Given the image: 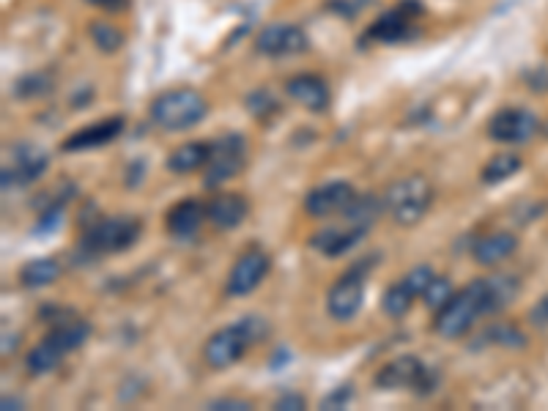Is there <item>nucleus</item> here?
<instances>
[{
	"mask_svg": "<svg viewBox=\"0 0 548 411\" xmlns=\"http://www.w3.org/2000/svg\"><path fill=\"white\" fill-rule=\"evenodd\" d=\"M286 94L297 105H302L305 110H310V113H324L330 107V102H332V91H330L327 80L319 77V75H310V72L294 75L286 83Z\"/></svg>",
	"mask_w": 548,
	"mask_h": 411,
	"instance_id": "nucleus-15",
	"label": "nucleus"
},
{
	"mask_svg": "<svg viewBox=\"0 0 548 411\" xmlns=\"http://www.w3.org/2000/svg\"><path fill=\"white\" fill-rule=\"evenodd\" d=\"M529 321H532L534 326H548V294H545V296L532 307Z\"/></svg>",
	"mask_w": 548,
	"mask_h": 411,
	"instance_id": "nucleus-35",
	"label": "nucleus"
},
{
	"mask_svg": "<svg viewBox=\"0 0 548 411\" xmlns=\"http://www.w3.org/2000/svg\"><path fill=\"white\" fill-rule=\"evenodd\" d=\"M124 132V118H105V121H96V124H88L86 129L69 135L64 143H61V151L64 154H77V151H91V148H102L107 143H113L118 135Z\"/></svg>",
	"mask_w": 548,
	"mask_h": 411,
	"instance_id": "nucleus-16",
	"label": "nucleus"
},
{
	"mask_svg": "<svg viewBox=\"0 0 548 411\" xmlns=\"http://www.w3.org/2000/svg\"><path fill=\"white\" fill-rule=\"evenodd\" d=\"M480 316H491V302H488V286H485V277L480 280H472L469 286H463L458 294L450 296V302L436 310V318H433V332L447 337V340H455V337H463Z\"/></svg>",
	"mask_w": 548,
	"mask_h": 411,
	"instance_id": "nucleus-1",
	"label": "nucleus"
},
{
	"mask_svg": "<svg viewBox=\"0 0 548 411\" xmlns=\"http://www.w3.org/2000/svg\"><path fill=\"white\" fill-rule=\"evenodd\" d=\"M252 47L263 58H289V55H302L310 47V39L299 25L271 23V25L258 31Z\"/></svg>",
	"mask_w": 548,
	"mask_h": 411,
	"instance_id": "nucleus-9",
	"label": "nucleus"
},
{
	"mask_svg": "<svg viewBox=\"0 0 548 411\" xmlns=\"http://www.w3.org/2000/svg\"><path fill=\"white\" fill-rule=\"evenodd\" d=\"M545 132H548V126H545Z\"/></svg>",
	"mask_w": 548,
	"mask_h": 411,
	"instance_id": "nucleus-38",
	"label": "nucleus"
},
{
	"mask_svg": "<svg viewBox=\"0 0 548 411\" xmlns=\"http://www.w3.org/2000/svg\"><path fill=\"white\" fill-rule=\"evenodd\" d=\"M47 170V154H42L36 145H17L12 162L4 167V189H20L34 181H39Z\"/></svg>",
	"mask_w": 548,
	"mask_h": 411,
	"instance_id": "nucleus-14",
	"label": "nucleus"
},
{
	"mask_svg": "<svg viewBox=\"0 0 548 411\" xmlns=\"http://www.w3.org/2000/svg\"><path fill=\"white\" fill-rule=\"evenodd\" d=\"M373 384L387 392L414 389L420 395H428V392H433L436 373L417 356H398V359L387 362L384 367H379V373L373 376Z\"/></svg>",
	"mask_w": 548,
	"mask_h": 411,
	"instance_id": "nucleus-6",
	"label": "nucleus"
},
{
	"mask_svg": "<svg viewBox=\"0 0 548 411\" xmlns=\"http://www.w3.org/2000/svg\"><path fill=\"white\" fill-rule=\"evenodd\" d=\"M357 189L349 181H327L308 192L305 197V212L316 220H327L335 215H346L349 206L354 203Z\"/></svg>",
	"mask_w": 548,
	"mask_h": 411,
	"instance_id": "nucleus-12",
	"label": "nucleus"
},
{
	"mask_svg": "<svg viewBox=\"0 0 548 411\" xmlns=\"http://www.w3.org/2000/svg\"><path fill=\"white\" fill-rule=\"evenodd\" d=\"M206 217V206L195 197H187V200H178L176 206H170V212L165 217V228L173 239H192L200 226H203Z\"/></svg>",
	"mask_w": 548,
	"mask_h": 411,
	"instance_id": "nucleus-18",
	"label": "nucleus"
},
{
	"mask_svg": "<svg viewBox=\"0 0 548 411\" xmlns=\"http://www.w3.org/2000/svg\"><path fill=\"white\" fill-rule=\"evenodd\" d=\"M247 107H249L252 115L266 118V113H274V110H278V99H274L271 94H266V91H255V94L247 96Z\"/></svg>",
	"mask_w": 548,
	"mask_h": 411,
	"instance_id": "nucleus-29",
	"label": "nucleus"
},
{
	"mask_svg": "<svg viewBox=\"0 0 548 411\" xmlns=\"http://www.w3.org/2000/svg\"><path fill=\"white\" fill-rule=\"evenodd\" d=\"M61 277V264L56 258H36L20 269V283L25 288H45Z\"/></svg>",
	"mask_w": 548,
	"mask_h": 411,
	"instance_id": "nucleus-24",
	"label": "nucleus"
},
{
	"mask_svg": "<svg viewBox=\"0 0 548 411\" xmlns=\"http://www.w3.org/2000/svg\"><path fill=\"white\" fill-rule=\"evenodd\" d=\"M488 337L502 346H523L526 343V337L515 326H507V324H496L493 329H488Z\"/></svg>",
	"mask_w": 548,
	"mask_h": 411,
	"instance_id": "nucleus-30",
	"label": "nucleus"
},
{
	"mask_svg": "<svg viewBox=\"0 0 548 411\" xmlns=\"http://www.w3.org/2000/svg\"><path fill=\"white\" fill-rule=\"evenodd\" d=\"M515 250H518V236L507 234V231H496V234H485V236L474 239L472 258L480 266H499L510 256H515Z\"/></svg>",
	"mask_w": 548,
	"mask_h": 411,
	"instance_id": "nucleus-19",
	"label": "nucleus"
},
{
	"mask_svg": "<svg viewBox=\"0 0 548 411\" xmlns=\"http://www.w3.org/2000/svg\"><path fill=\"white\" fill-rule=\"evenodd\" d=\"M249 215V203L238 192H219L206 203V217L214 228L230 231L238 228Z\"/></svg>",
	"mask_w": 548,
	"mask_h": 411,
	"instance_id": "nucleus-17",
	"label": "nucleus"
},
{
	"mask_svg": "<svg viewBox=\"0 0 548 411\" xmlns=\"http://www.w3.org/2000/svg\"><path fill=\"white\" fill-rule=\"evenodd\" d=\"M91 39L102 53H116L124 45V34L110 23H91Z\"/></svg>",
	"mask_w": 548,
	"mask_h": 411,
	"instance_id": "nucleus-27",
	"label": "nucleus"
},
{
	"mask_svg": "<svg viewBox=\"0 0 548 411\" xmlns=\"http://www.w3.org/2000/svg\"><path fill=\"white\" fill-rule=\"evenodd\" d=\"M86 4L94 9H102V12H121V9H127L129 0H86Z\"/></svg>",
	"mask_w": 548,
	"mask_h": 411,
	"instance_id": "nucleus-36",
	"label": "nucleus"
},
{
	"mask_svg": "<svg viewBox=\"0 0 548 411\" xmlns=\"http://www.w3.org/2000/svg\"><path fill=\"white\" fill-rule=\"evenodd\" d=\"M274 408H280V411H302V408H308V400L302 395H297V392H286V395H280L278 400H274Z\"/></svg>",
	"mask_w": 548,
	"mask_h": 411,
	"instance_id": "nucleus-33",
	"label": "nucleus"
},
{
	"mask_svg": "<svg viewBox=\"0 0 548 411\" xmlns=\"http://www.w3.org/2000/svg\"><path fill=\"white\" fill-rule=\"evenodd\" d=\"M414 291H411V286L401 277L398 283H392L387 291H384V296H381V310L390 316V318H403L409 310H411V305H414Z\"/></svg>",
	"mask_w": 548,
	"mask_h": 411,
	"instance_id": "nucleus-25",
	"label": "nucleus"
},
{
	"mask_svg": "<svg viewBox=\"0 0 548 411\" xmlns=\"http://www.w3.org/2000/svg\"><path fill=\"white\" fill-rule=\"evenodd\" d=\"M69 351L47 332L31 351H28V356H25V365H28V373H34V376H45V373H50V370H56L61 362H64V356H66Z\"/></svg>",
	"mask_w": 548,
	"mask_h": 411,
	"instance_id": "nucleus-22",
	"label": "nucleus"
},
{
	"mask_svg": "<svg viewBox=\"0 0 548 411\" xmlns=\"http://www.w3.org/2000/svg\"><path fill=\"white\" fill-rule=\"evenodd\" d=\"M151 121L165 132H184L200 124L208 113V102L195 88H170L151 102Z\"/></svg>",
	"mask_w": 548,
	"mask_h": 411,
	"instance_id": "nucleus-3",
	"label": "nucleus"
},
{
	"mask_svg": "<svg viewBox=\"0 0 548 411\" xmlns=\"http://www.w3.org/2000/svg\"><path fill=\"white\" fill-rule=\"evenodd\" d=\"M384 206L398 226H417L433 206V184L420 173L398 178L384 192Z\"/></svg>",
	"mask_w": 548,
	"mask_h": 411,
	"instance_id": "nucleus-4",
	"label": "nucleus"
},
{
	"mask_svg": "<svg viewBox=\"0 0 548 411\" xmlns=\"http://www.w3.org/2000/svg\"><path fill=\"white\" fill-rule=\"evenodd\" d=\"M365 302V269H349L340 280L332 283L327 294V313L335 321H351Z\"/></svg>",
	"mask_w": 548,
	"mask_h": 411,
	"instance_id": "nucleus-10",
	"label": "nucleus"
},
{
	"mask_svg": "<svg viewBox=\"0 0 548 411\" xmlns=\"http://www.w3.org/2000/svg\"><path fill=\"white\" fill-rule=\"evenodd\" d=\"M537 132H540L537 115L523 110V107H504V110L493 113L491 121H488V137L496 140V143L518 145V143L532 140Z\"/></svg>",
	"mask_w": 548,
	"mask_h": 411,
	"instance_id": "nucleus-11",
	"label": "nucleus"
},
{
	"mask_svg": "<svg viewBox=\"0 0 548 411\" xmlns=\"http://www.w3.org/2000/svg\"><path fill=\"white\" fill-rule=\"evenodd\" d=\"M420 17H422L420 0H403V4H398L395 9H390L379 20H373L365 36L373 45H401L420 34V28H417Z\"/></svg>",
	"mask_w": 548,
	"mask_h": 411,
	"instance_id": "nucleus-7",
	"label": "nucleus"
},
{
	"mask_svg": "<svg viewBox=\"0 0 548 411\" xmlns=\"http://www.w3.org/2000/svg\"><path fill=\"white\" fill-rule=\"evenodd\" d=\"M365 236V228H327V231H319L316 236H310V247L316 253H321L324 258H338V256H346L349 250H354Z\"/></svg>",
	"mask_w": 548,
	"mask_h": 411,
	"instance_id": "nucleus-20",
	"label": "nucleus"
},
{
	"mask_svg": "<svg viewBox=\"0 0 548 411\" xmlns=\"http://www.w3.org/2000/svg\"><path fill=\"white\" fill-rule=\"evenodd\" d=\"M263 335H266L263 318H258V316H244V318H238L236 324L217 329V332L206 340V346H203V359H206L208 367L225 370V367L236 365V362L244 356V351H247L252 343H258Z\"/></svg>",
	"mask_w": 548,
	"mask_h": 411,
	"instance_id": "nucleus-2",
	"label": "nucleus"
},
{
	"mask_svg": "<svg viewBox=\"0 0 548 411\" xmlns=\"http://www.w3.org/2000/svg\"><path fill=\"white\" fill-rule=\"evenodd\" d=\"M387 212V206H384V197H379V195H357L354 197V203L349 206V212L343 215L346 220H349V226H357V228H370L381 215Z\"/></svg>",
	"mask_w": 548,
	"mask_h": 411,
	"instance_id": "nucleus-23",
	"label": "nucleus"
},
{
	"mask_svg": "<svg viewBox=\"0 0 548 411\" xmlns=\"http://www.w3.org/2000/svg\"><path fill=\"white\" fill-rule=\"evenodd\" d=\"M247 165V140L238 132L211 140V156L206 165V186H217L241 173Z\"/></svg>",
	"mask_w": 548,
	"mask_h": 411,
	"instance_id": "nucleus-8",
	"label": "nucleus"
},
{
	"mask_svg": "<svg viewBox=\"0 0 548 411\" xmlns=\"http://www.w3.org/2000/svg\"><path fill=\"white\" fill-rule=\"evenodd\" d=\"M140 220L135 217H107L96 220L80 236V256L105 258L110 253H124L140 239Z\"/></svg>",
	"mask_w": 548,
	"mask_h": 411,
	"instance_id": "nucleus-5",
	"label": "nucleus"
},
{
	"mask_svg": "<svg viewBox=\"0 0 548 411\" xmlns=\"http://www.w3.org/2000/svg\"><path fill=\"white\" fill-rule=\"evenodd\" d=\"M403 280L411 286V291H414L417 296H422V291H425L428 283L433 280V269H431V266H414L411 272L403 275Z\"/></svg>",
	"mask_w": 548,
	"mask_h": 411,
	"instance_id": "nucleus-31",
	"label": "nucleus"
},
{
	"mask_svg": "<svg viewBox=\"0 0 548 411\" xmlns=\"http://www.w3.org/2000/svg\"><path fill=\"white\" fill-rule=\"evenodd\" d=\"M349 397H351V386H349V384H346L343 389L338 386V389H332V392L321 400V408H340V406L349 403Z\"/></svg>",
	"mask_w": 548,
	"mask_h": 411,
	"instance_id": "nucleus-34",
	"label": "nucleus"
},
{
	"mask_svg": "<svg viewBox=\"0 0 548 411\" xmlns=\"http://www.w3.org/2000/svg\"><path fill=\"white\" fill-rule=\"evenodd\" d=\"M271 269V258L263 250H247L244 256H238V261L233 264L225 291L228 296H247L252 294L269 275Z\"/></svg>",
	"mask_w": 548,
	"mask_h": 411,
	"instance_id": "nucleus-13",
	"label": "nucleus"
},
{
	"mask_svg": "<svg viewBox=\"0 0 548 411\" xmlns=\"http://www.w3.org/2000/svg\"><path fill=\"white\" fill-rule=\"evenodd\" d=\"M206 408H211V411H247V408H252V403L249 400H241V397H217V400H211V403H206Z\"/></svg>",
	"mask_w": 548,
	"mask_h": 411,
	"instance_id": "nucleus-32",
	"label": "nucleus"
},
{
	"mask_svg": "<svg viewBox=\"0 0 548 411\" xmlns=\"http://www.w3.org/2000/svg\"><path fill=\"white\" fill-rule=\"evenodd\" d=\"M20 406H23V403H20L17 397H9V395L4 397V408H6V411H9V408H20Z\"/></svg>",
	"mask_w": 548,
	"mask_h": 411,
	"instance_id": "nucleus-37",
	"label": "nucleus"
},
{
	"mask_svg": "<svg viewBox=\"0 0 548 411\" xmlns=\"http://www.w3.org/2000/svg\"><path fill=\"white\" fill-rule=\"evenodd\" d=\"M518 170H521V156L518 154H496L493 159L485 162L480 178H482V184H502L510 175H515Z\"/></svg>",
	"mask_w": 548,
	"mask_h": 411,
	"instance_id": "nucleus-26",
	"label": "nucleus"
},
{
	"mask_svg": "<svg viewBox=\"0 0 548 411\" xmlns=\"http://www.w3.org/2000/svg\"><path fill=\"white\" fill-rule=\"evenodd\" d=\"M450 296H452V286H450L447 277H439V275H433V280L422 291V302H425L428 310H441L450 302Z\"/></svg>",
	"mask_w": 548,
	"mask_h": 411,
	"instance_id": "nucleus-28",
	"label": "nucleus"
},
{
	"mask_svg": "<svg viewBox=\"0 0 548 411\" xmlns=\"http://www.w3.org/2000/svg\"><path fill=\"white\" fill-rule=\"evenodd\" d=\"M208 156H211V143L208 140H192V143L178 145L167 156V167L176 175H187V173H195V170H206Z\"/></svg>",
	"mask_w": 548,
	"mask_h": 411,
	"instance_id": "nucleus-21",
	"label": "nucleus"
}]
</instances>
